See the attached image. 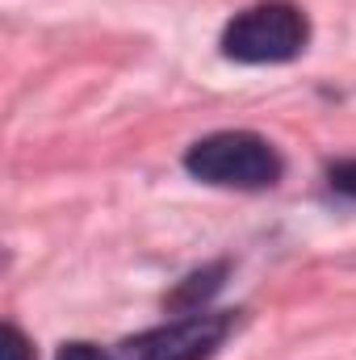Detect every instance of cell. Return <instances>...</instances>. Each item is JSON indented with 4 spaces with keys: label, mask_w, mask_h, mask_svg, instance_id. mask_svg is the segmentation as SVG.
Returning <instances> with one entry per match:
<instances>
[{
    "label": "cell",
    "mask_w": 356,
    "mask_h": 360,
    "mask_svg": "<svg viewBox=\"0 0 356 360\" xmlns=\"http://www.w3.org/2000/svg\"><path fill=\"white\" fill-rule=\"evenodd\" d=\"M310 21L289 0H265L235 13L222 30V55L235 63H289L306 51Z\"/></svg>",
    "instance_id": "7a4b0ae2"
},
{
    "label": "cell",
    "mask_w": 356,
    "mask_h": 360,
    "mask_svg": "<svg viewBox=\"0 0 356 360\" xmlns=\"http://www.w3.org/2000/svg\"><path fill=\"white\" fill-rule=\"evenodd\" d=\"M235 314H184L177 323H164L155 331H143L126 344L130 360H210L222 340L231 335Z\"/></svg>",
    "instance_id": "3957f363"
},
{
    "label": "cell",
    "mask_w": 356,
    "mask_h": 360,
    "mask_svg": "<svg viewBox=\"0 0 356 360\" xmlns=\"http://www.w3.org/2000/svg\"><path fill=\"white\" fill-rule=\"evenodd\" d=\"M222 272H227V264H214V269H201V272H193L184 285H180L177 293H172V306H184L189 314L193 310H201V302L222 285Z\"/></svg>",
    "instance_id": "277c9868"
},
{
    "label": "cell",
    "mask_w": 356,
    "mask_h": 360,
    "mask_svg": "<svg viewBox=\"0 0 356 360\" xmlns=\"http://www.w3.org/2000/svg\"><path fill=\"white\" fill-rule=\"evenodd\" d=\"M0 360H34L30 340H25V335H21V327H13V323H4V327H0Z\"/></svg>",
    "instance_id": "5b68a950"
},
{
    "label": "cell",
    "mask_w": 356,
    "mask_h": 360,
    "mask_svg": "<svg viewBox=\"0 0 356 360\" xmlns=\"http://www.w3.org/2000/svg\"><path fill=\"white\" fill-rule=\"evenodd\" d=\"M184 168L218 188H272L285 172L276 147L252 130H218L197 139L184 151Z\"/></svg>",
    "instance_id": "6da1fadb"
},
{
    "label": "cell",
    "mask_w": 356,
    "mask_h": 360,
    "mask_svg": "<svg viewBox=\"0 0 356 360\" xmlns=\"http://www.w3.org/2000/svg\"><path fill=\"white\" fill-rule=\"evenodd\" d=\"M55 360H109L96 344H89V340H72V344H63L59 348V356Z\"/></svg>",
    "instance_id": "52a82bcc"
},
{
    "label": "cell",
    "mask_w": 356,
    "mask_h": 360,
    "mask_svg": "<svg viewBox=\"0 0 356 360\" xmlns=\"http://www.w3.org/2000/svg\"><path fill=\"white\" fill-rule=\"evenodd\" d=\"M327 184L340 193V197H352L356 201V160H340L327 168Z\"/></svg>",
    "instance_id": "8992f818"
}]
</instances>
